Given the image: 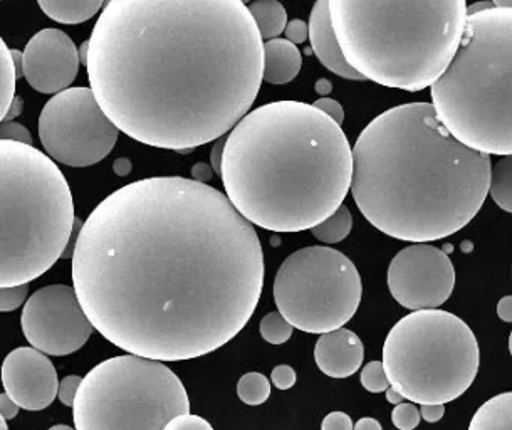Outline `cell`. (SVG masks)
Instances as JSON below:
<instances>
[{
  "label": "cell",
  "instance_id": "obj_1",
  "mask_svg": "<svg viewBox=\"0 0 512 430\" xmlns=\"http://www.w3.org/2000/svg\"><path fill=\"white\" fill-rule=\"evenodd\" d=\"M256 229L219 190L153 177L108 195L79 229L73 288L115 347L158 362L204 357L249 323L264 288Z\"/></svg>",
  "mask_w": 512,
  "mask_h": 430
},
{
  "label": "cell",
  "instance_id": "obj_2",
  "mask_svg": "<svg viewBox=\"0 0 512 430\" xmlns=\"http://www.w3.org/2000/svg\"><path fill=\"white\" fill-rule=\"evenodd\" d=\"M262 41L242 0H110L89 37V84L120 132L192 152L249 115Z\"/></svg>",
  "mask_w": 512,
  "mask_h": 430
},
{
  "label": "cell",
  "instance_id": "obj_3",
  "mask_svg": "<svg viewBox=\"0 0 512 430\" xmlns=\"http://www.w3.org/2000/svg\"><path fill=\"white\" fill-rule=\"evenodd\" d=\"M491 155L459 142L434 105L395 106L366 126L353 148L351 192L378 231L400 241L454 236L489 195Z\"/></svg>",
  "mask_w": 512,
  "mask_h": 430
},
{
  "label": "cell",
  "instance_id": "obj_4",
  "mask_svg": "<svg viewBox=\"0 0 512 430\" xmlns=\"http://www.w3.org/2000/svg\"><path fill=\"white\" fill-rule=\"evenodd\" d=\"M225 194L254 226L311 231L345 202L353 150L341 125L303 101L251 111L225 140Z\"/></svg>",
  "mask_w": 512,
  "mask_h": 430
},
{
  "label": "cell",
  "instance_id": "obj_5",
  "mask_svg": "<svg viewBox=\"0 0 512 430\" xmlns=\"http://www.w3.org/2000/svg\"><path fill=\"white\" fill-rule=\"evenodd\" d=\"M331 24L351 68L387 88L422 91L459 49L465 0H330Z\"/></svg>",
  "mask_w": 512,
  "mask_h": 430
},
{
  "label": "cell",
  "instance_id": "obj_6",
  "mask_svg": "<svg viewBox=\"0 0 512 430\" xmlns=\"http://www.w3.org/2000/svg\"><path fill=\"white\" fill-rule=\"evenodd\" d=\"M432 105L459 142L512 155V7L467 17L452 63L432 84Z\"/></svg>",
  "mask_w": 512,
  "mask_h": 430
},
{
  "label": "cell",
  "instance_id": "obj_7",
  "mask_svg": "<svg viewBox=\"0 0 512 430\" xmlns=\"http://www.w3.org/2000/svg\"><path fill=\"white\" fill-rule=\"evenodd\" d=\"M2 266L0 286L29 284L68 252L74 202L53 158L24 143L0 142Z\"/></svg>",
  "mask_w": 512,
  "mask_h": 430
},
{
  "label": "cell",
  "instance_id": "obj_8",
  "mask_svg": "<svg viewBox=\"0 0 512 430\" xmlns=\"http://www.w3.org/2000/svg\"><path fill=\"white\" fill-rule=\"evenodd\" d=\"M481 352L474 331L449 311H413L393 326L383 367L393 389L412 404H447L477 377Z\"/></svg>",
  "mask_w": 512,
  "mask_h": 430
},
{
  "label": "cell",
  "instance_id": "obj_9",
  "mask_svg": "<svg viewBox=\"0 0 512 430\" xmlns=\"http://www.w3.org/2000/svg\"><path fill=\"white\" fill-rule=\"evenodd\" d=\"M73 409L76 430H163L190 414V400L167 365L128 353L83 378Z\"/></svg>",
  "mask_w": 512,
  "mask_h": 430
},
{
  "label": "cell",
  "instance_id": "obj_10",
  "mask_svg": "<svg viewBox=\"0 0 512 430\" xmlns=\"http://www.w3.org/2000/svg\"><path fill=\"white\" fill-rule=\"evenodd\" d=\"M360 273L350 257L326 246L304 247L281 264L274 279L277 310L298 330H340L360 308Z\"/></svg>",
  "mask_w": 512,
  "mask_h": 430
},
{
  "label": "cell",
  "instance_id": "obj_11",
  "mask_svg": "<svg viewBox=\"0 0 512 430\" xmlns=\"http://www.w3.org/2000/svg\"><path fill=\"white\" fill-rule=\"evenodd\" d=\"M115 123L91 88L54 95L39 116V138L49 157L68 167H91L105 160L118 142Z\"/></svg>",
  "mask_w": 512,
  "mask_h": 430
},
{
  "label": "cell",
  "instance_id": "obj_12",
  "mask_svg": "<svg viewBox=\"0 0 512 430\" xmlns=\"http://www.w3.org/2000/svg\"><path fill=\"white\" fill-rule=\"evenodd\" d=\"M21 325L31 347L53 357L78 352L95 330L76 289L66 284L37 289L24 305Z\"/></svg>",
  "mask_w": 512,
  "mask_h": 430
},
{
  "label": "cell",
  "instance_id": "obj_13",
  "mask_svg": "<svg viewBox=\"0 0 512 430\" xmlns=\"http://www.w3.org/2000/svg\"><path fill=\"white\" fill-rule=\"evenodd\" d=\"M388 289L407 310H435L450 298L455 286V269L439 247L413 244L393 257L388 268Z\"/></svg>",
  "mask_w": 512,
  "mask_h": 430
},
{
  "label": "cell",
  "instance_id": "obj_14",
  "mask_svg": "<svg viewBox=\"0 0 512 430\" xmlns=\"http://www.w3.org/2000/svg\"><path fill=\"white\" fill-rule=\"evenodd\" d=\"M81 54L73 39L59 29H42L22 53V76L34 90L58 95L78 76Z\"/></svg>",
  "mask_w": 512,
  "mask_h": 430
},
{
  "label": "cell",
  "instance_id": "obj_15",
  "mask_svg": "<svg viewBox=\"0 0 512 430\" xmlns=\"http://www.w3.org/2000/svg\"><path fill=\"white\" fill-rule=\"evenodd\" d=\"M59 383L53 362L36 348H16L2 363L4 390L21 409H48L58 397Z\"/></svg>",
  "mask_w": 512,
  "mask_h": 430
},
{
  "label": "cell",
  "instance_id": "obj_16",
  "mask_svg": "<svg viewBox=\"0 0 512 430\" xmlns=\"http://www.w3.org/2000/svg\"><path fill=\"white\" fill-rule=\"evenodd\" d=\"M365 358V347L355 331L340 328L319 336L314 360L319 370L331 378H348L358 372Z\"/></svg>",
  "mask_w": 512,
  "mask_h": 430
},
{
  "label": "cell",
  "instance_id": "obj_17",
  "mask_svg": "<svg viewBox=\"0 0 512 430\" xmlns=\"http://www.w3.org/2000/svg\"><path fill=\"white\" fill-rule=\"evenodd\" d=\"M309 41L316 58L321 61L324 68L330 69L331 73L351 81L365 79L358 71L351 68L345 54L341 51L340 42L331 24L330 0H316L309 17Z\"/></svg>",
  "mask_w": 512,
  "mask_h": 430
},
{
  "label": "cell",
  "instance_id": "obj_18",
  "mask_svg": "<svg viewBox=\"0 0 512 430\" xmlns=\"http://www.w3.org/2000/svg\"><path fill=\"white\" fill-rule=\"evenodd\" d=\"M303 58L296 44L288 39L264 42V81L269 84H288L298 76Z\"/></svg>",
  "mask_w": 512,
  "mask_h": 430
},
{
  "label": "cell",
  "instance_id": "obj_19",
  "mask_svg": "<svg viewBox=\"0 0 512 430\" xmlns=\"http://www.w3.org/2000/svg\"><path fill=\"white\" fill-rule=\"evenodd\" d=\"M42 12L61 24H81L95 17L105 0H37Z\"/></svg>",
  "mask_w": 512,
  "mask_h": 430
},
{
  "label": "cell",
  "instance_id": "obj_20",
  "mask_svg": "<svg viewBox=\"0 0 512 430\" xmlns=\"http://www.w3.org/2000/svg\"><path fill=\"white\" fill-rule=\"evenodd\" d=\"M469 430H512V392L499 394L481 405Z\"/></svg>",
  "mask_w": 512,
  "mask_h": 430
},
{
  "label": "cell",
  "instance_id": "obj_21",
  "mask_svg": "<svg viewBox=\"0 0 512 430\" xmlns=\"http://www.w3.org/2000/svg\"><path fill=\"white\" fill-rule=\"evenodd\" d=\"M264 41L277 39L288 27V12L279 0H254L249 6Z\"/></svg>",
  "mask_w": 512,
  "mask_h": 430
},
{
  "label": "cell",
  "instance_id": "obj_22",
  "mask_svg": "<svg viewBox=\"0 0 512 430\" xmlns=\"http://www.w3.org/2000/svg\"><path fill=\"white\" fill-rule=\"evenodd\" d=\"M0 66H2V88H0V115L6 118L16 100V81L22 76V53L11 51L6 42H0Z\"/></svg>",
  "mask_w": 512,
  "mask_h": 430
},
{
  "label": "cell",
  "instance_id": "obj_23",
  "mask_svg": "<svg viewBox=\"0 0 512 430\" xmlns=\"http://www.w3.org/2000/svg\"><path fill=\"white\" fill-rule=\"evenodd\" d=\"M489 195L502 210L512 214V155L502 157L492 167Z\"/></svg>",
  "mask_w": 512,
  "mask_h": 430
},
{
  "label": "cell",
  "instance_id": "obj_24",
  "mask_svg": "<svg viewBox=\"0 0 512 430\" xmlns=\"http://www.w3.org/2000/svg\"><path fill=\"white\" fill-rule=\"evenodd\" d=\"M351 227H353V215L346 205H341L330 219L313 227L311 232L318 241L324 242V244H336V242L345 241L346 237L350 236Z\"/></svg>",
  "mask_w": 512,
  "mask_h": 430
},
{
  "label": "cell",
  "instance_id": "obj_25",
  "mask_svg": "<svg viewBox=\"0 0 512 430\" xmlns=\"http://www.w3.org/2000/svg\"><path fill=\"white\" fill-rule=\"evenodd\" d=\"M237 395L244 404L262 405L271 395V382L262 373H246L237 383Z\"/></svg>",
  "mask_w": 512,
  "mask_h": 430
},
{
  "label": "cell",
  "instance_id": "obj_26",
  "mask_svg": "<svg viewBox=\"0 0 512 430\" xmlns=\"http://www.w3.org/2000/svg\"><path fill=\"white\" fill-rule=\"evenodd\" d=\"M294 326L279 311L269 313L261 321V336L271 345H283L293 336Z\"/></svg>",
  "mask_w": 512,
  "mask_h": 430
},
{
  "label": "cell",
  "instance_id": "obj_27",
  "mask_svg": "<svg viewBox=\"0 0 512 430\" xmlns=\"http://www.w3.org/2000/svg\"><path fill=\"white\" fill-rule=\"evenodd\" d=\"M361 385L371 394H382L390 389V380L383 367V362L366 363V367L361 370Z\"/></svg>",
  "mask_w": 512,
  "mask_h": 430
},
{
  "label": "cell",
  "instance_id": "obj_28",
  "mask_svg": "<svg viewBox=\"0 0 512 430\" xmlns=\"http://www.w3.org/2000/svg\"><path fill=\"white\" fill-rule=\"evenodd\" d=\"M422 414L415 405L410 404L395 405V409L392 412V422L398 430H413L417 429L420 424Z\"/></svg>",
  "mask_w": 512,
  "mask_h": 430
},
{
  "label": "cell",
  "instance_id": "obj_29",
  "mask_svg": "<svg viewBox=\"0 0 512 430\" xmlns=\"http://www.w3.org/2000/svg\"><path fill=\"white\" fill-rule=\"evenodd\" d=\"M27 293H29V284L21 286H12V288H2L0 291V311L9 313L27 303Z\"/></svg>",
  "mask_w": 512,
  "mask_h": 430
},
{
  "label": "cell",
  "instance_id": "obj_30",
  "mask_svg": "<svg viewBox=\"0 0 512 430\" xmlns=\"http://www.w3.org/2000/svg\"><path fill=\"white\" fill-rule=\"evenodd\" d=\"M163 430H214V427L199 415H178L170 420Z\"/></svg>",
  "mask_w": 512,
  "mask_h": 430
},
{
  "label": "cell",
  "instance_id": "obj_31",
  "mask_svg": "<svg viewBox=\"0 0 512 430\" xmlns=\"http://www.w3.org/2000/svg\"><path fill=\"white\" fill-rule=\"evenodd\" d=\"M81 383H83V378L79 375H69V377L61 380L58 392V399L61 400V404L66 405V407H74Z\"/></svg>",
  "mask_w": 512,
  "mask_h": 430
},
{
  "label": "cell",
  "instance_id": "obj_32",
  "mask_svg": "<svg viewBox=\"0 0 512 430\" xmlns=\"http://www.w3.org/2000/svg\"><path fill=\"white\" fill-rule=\"evenodd\" d=\"M2 140L32 145L31 133L27 132L26 126L16 121H2Z\"/></svg>",
  "mask_w": 512,
  "mask_h": 430
},
{
  "label": "cell",
  "instance_id": "obj_33",
  "mask_svg": "<svg viewBox=\"0 0 512 430\" xmlns=\"http://www.w3.org/2000/svg\"><path fill=\"white\" fill-rule=\"evenodd\" d=\"M272 385L279 390L293 389L294 383H296V372L293 367L289 365H277L272 370L271 375Z\"/></svg>",
  "mask_w": 512,
  "mask_h": 430
},
{
  "label": "cell",
  "instance_id": "obj_34",
  "mask_svg": "<svg viewBox=\"0 0 512 430\" xmlns=\"http://www.w3.org/2000/svg\"><path fill=\"white\" fill-rule=\"evenodd\" d=\"M321 430H355V427L350 415L345 412H331L324 417Z\"/></svg>",
  "mask_w": 512,
  "mask_h": 430
},
{
  "label": "cell",
  "instance_id": "obj_35",
  "mask_svg": "<svg viewBox=\"0 0 512 430\" xmlns=\"http://www.w3.org/2000/svg\"><path fill=\"white\" fill-rule=\"evenodd\" d=\"M314 106H316L318 110L323 111V113H326L330 118H333L338 125H343V121H345V110H343V106H341L338 101L333 100V98H321V100L314 103Z\"/></svg>",
  "mask_w": 512,
  "mask_h": 430
},
{
  "label": "cell",
  "instance_id": "obj_36",
  "mask_svg": "<svg viewBox=\"0 0 512 430\" xmlns=\"http://www.w3.org/2000/svg\"><path fill=\"white\" fill-rule=\"evenodd\" d=\"M284 34H286V39L293 42V44H303L309 37V24L301 21V19H294V21L289 22Z\"/></svg>",
  "mask_w": 512,
  "mask_h": 430
},
{
  "label": "cell",
  "instance_id": "obj_37",
  "mask_svg": "<svg viewBox=\"0 0 512 430\" xmlns=\"http://www.w3.org/2000/svg\"><path fill=\"white\" fill-rule=\"evenodd\" d=\"M420 414H422V419L425 422H430V424H435V422H439L445 414V405L435 404V405H422V409H420Z\"/></svg>",
  "mask_w": 512,
  "mask_h": 430
},
{
  "label": "cell",
  "instance_id": "obj_38",
  "mask_svg": "<svg viewBox=\"0 0 512 430\" xmlns=\"http://www.w3.org/2000/svg\"><path fill=\"white\" fill-rule=\"evenodd\" d=\"M19 405L14 402V400L9 397L7 394L0 395V417L2 419L11 420L16 417L17 412H19Z\"/></svg>",
  "mask_w": 512,
  "mask_h": 430
},
{
  "label": "cell",
  "instance_id": "obj_39",
  "mask_svg": "<svg viewBox=\"0 0 512 430\" xmlns=\"http://www.w3.org/2000/svg\"><path fill=\"white\" fill-rule=\"evenodd\" d=\"M212 177H214V168L209 167L207 163H195L194 170H192V179L205 184V182H209Z\"/></svg>",
  "mask_w": 512,
  "mask_h": 430
},
{
  "label": "cell",
  "instance_id": "obj_40",
  "mask_svg": "<svg viewBox=\"0 0 512 430\" xmlns=\"http://www.w3.org/2000/svg\"><path fill=\"white\" fill-rule=\"evenodd\" d=\"M497 316L506 323H512V296H504L497 303Z\"/></svg>",
  "mask_w": 512,
  "mask_h": 430
},
{
  "label": "cell",
  "instance_id": "obj_41",
  "mask_svg": "<svg viewBox=\"0 0 512 430\" xmlns=\"http://www.w3.org/2000/svg\"><path fill=\"white\" fill-rule=\"evenodd\" d=\"M225 140H220L215 143L214 150H212V168L215 174L222 172V157H224Z\"/></svg>",
  "mask_w": 512,
  "mask_h": 430
},
{
  "label": "cell",
  "instance_id": "obj_42",
  "mask_svg": "<svg viewBox=\"0 0 512 430\" xmlns=\"http://www.w3.org/2000/svg\"><path fill=\"white\" fill-rule=\"evenodd\" d=\"M355 430H383L382 424L377 419H371V417H365L360 419L355 424Z\"/></svg>",
  "mask_w": 512,
  "mask_h": 430
},
{
  "label": "cell",
  "instance_id": "obj_43",
  "mask_svg": "<svg viewBox=\"0 0 512 430\" xmlns=\"http://www.w3.org/2000/svg\"><path fill=\"white\" fill-rule=\"evenodd\" d=\"M22 110V98H16L12 103L11 110L7 111L6 118L2 121H12V118H16Z\"/></svg>",
  "mask_w": 512,
  "mask_h": 430
},
{
  "label": "cell",
  "instance_id": "obj_44",
  "mask_svg": "<svg viewBox=\"0 0 512 430\" xmlns=\"http://www.w3.org/2000/svg\"><path fill=\"white\" fill-rule=\"evenodd\" d=\"M403 399H405V397H403L398 390L393 389V387H390V389L387 390V400L390 404H403Z\"/></svg>",
  "mask_w": 512,
  "mask_h": 430
},
{
  "label": "cell",
  "instance_id": "obj_45",
  "mask_svg": "<svg viewBox=\"0 0 512 430\" xmlns=\"http://www.w3.org/2000/svg\"><path fill=\"white\" fill-rule=\"evenodd\" d=\"M316 91H318L319 95H328L331 91L330 81L319 79L318 83H316Z\"/></svg>",
  "mask_w": 512,
  "mask_h": 430
},
{
  "label": "cell",
  "instance_id": "obj_46",
  "mask_svg": "<svg viewBox=\"0 0 512 430\" xmlns=\"http://www.w3.org/2000/svg\"><path fill=\"white\" fill-rule=\"evenodd\" d=\"M492 2L497 7H512V0H492Z\"/></svg>",
  "mask_w": 512,
  "mask_h": 430
},
{
  "label": "cell",
  "instance_id": "obj_47",
  "mask_svg": "<svg viewBox=\"0 0 512 430\" xmlns=\"http://www.w3.org/2000/svg\"><path fill=\"white\" fill-rule=\"evenodd\" d=\"M49 430H76V427H69V425L59 424V425H53L51 429Z\"/></svg>",
  "mask_w": 512,
  "mask_h": 430
},
{
  "label": "cell",
  "instance_id": "obj_48",
  "mask_svg": "<svg viewBox=\"0 0 512 430\" xmlns=\"http://www.w3.org/2000/svg\"><path fill=\"white\" fill-rule=\"evenodd\" d=\"M0 430H9V427H7V420L2 419V417H0Z\"/></svg>",
  "mask_w": 512,
  "mask_h": 430
},
{
  "label": "cell",
  "instance_id": "obj_49",
  "mask_svg": "<svg viewBox=\"0 0 512 430\" xmlns=\"http://www.w3.org/2000/svg\"><path fill=\"white\" fill-rule=\"evenodd\" d=\"M509 352H511V357H512V331H511V336H509Z\"/></svg>",
  "mask_w": 512,
  "mask_h": 430
}]
</instances>
